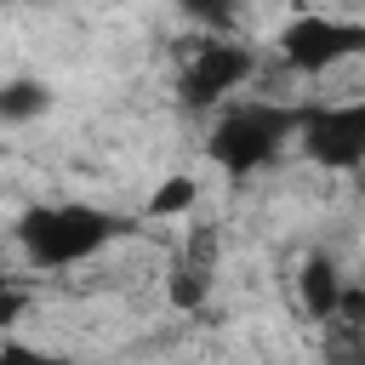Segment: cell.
Masks as SVG:
<instances>
[{"label":"cell","mask_w":365,"mask_h":365,"mask_svg":"<svg viewBox=\"0 0 365 365\" xmlns=\"http://www.w3.org/2000/svg\"><path fill=\"white\" fill-rule=\"evenodd\" d=\"M302 114L308 108H285V103H222L205 148L228 177H251L279 154L291 131H302Z\"/></svg>","instance_id":"1"},{"label":"cell","mask_w":365,"mask_h":365,"mask_svg":"<svg viewBox=\"0 0 365 365\" xmlns=\"http://www.w3.org/2000/svg\"><path fill=\"white\" fill-rule=\"evenodd\" d=\"M114 234H120V222L97 205H40L17 222V240H23L29 262H40V268H74L91 251H103Z\"/></svg>","instance_id":"2"},{"label":"cell","mask_w":365,"mask_h":365,"mask_svg":"<svg viewBox=\"0 0 365 365\" xmlns=\"http://www.w3.org/2000/svg\"><path fill=\"white\" fill-rule=\"evenodd\" d=\"M359 51H365V23H348V17L308 11L279 29V57L291 74H331L336 63H348Z\"/></svg>","instance_id":"3"},{"label":"cell","mask_w":365,"mask_h":365,"mask_svg":"<svg viewBox=\"0 0 365 365\" xmlns=\"http://www.w3.org/2000/svg\"><path fill=\"white\" fill-rule=\"evenodd\" d=\"M257 74V51L228 40V34H211V40H194L188 57H182V91L194 108H217L228 103L245 80Z\"/></svg>","instance_id":"4"},{"label":"cell","mask_w":365,"mask_h":365,"mask_svg":"<svg viewBox=\"0 0 365 365\" xmlns=\"http://www.w3.org/2000/svg\"><path fill=\"white\" fill-rule=\"evenodd\" d=\"M302 154L319 171H354V165H365V97L308 108L302 114Z\"/></svg>","instance_id":"5"},{"label":"cell","mask_w":365,"mask_h":365,"mask_svg":"<svg viewBox=\"0 0 365 365\" xmlns=\"http://www.w3.org/2000/svg\"><path fill=\"white\" fill-rule=\"evenodd\" d=\"M342 302H348V291H342L336 268H331L325 257H308V262H302V308H308L314 319H336Z\"/></svg>","instance_id":"6"},{"label":"cell","mask_w":365,"mask_h":365,"mask_svg":"<svg viewBox=\"0 0 365 365\" xmlns=\"http://www.w3.org/2000/svg\"><path fill=\"white\" fill-rule=\"evenodd\" d=\"M165 291H171L177 308H200L205 291H211V262H205V251H200V257H177V268L165 274Z\"/></svg>","instance_id":"7"},{"label":"cell","mask_w":365,"mask_h":365,"mask_svg":"<svg viewBox=\"0 0 365 365\" xmlns=\"http://www.w3.org/2000/svg\"><path fill=\"white\" fill-rule=\"evenodd\" d=\"M194 200H200V182L177 171L148 194V217H182V211H194Z\"/></svg>","instance_id":"8"},{"label":"cell","mask_w":365,"mask_h":365,"mask_svg":"<svg viewBox=\"0 0 365 365\" xmlns=\"http://www.w3.org/2000/svg\"><path fill=\"white\" fill-rule=\"evenodd\" d=\"M182 6V17H194L200 29H211V34H228L234 23H240V6L234 0H177Z\"/></svg>","instance_id":"9"},{"label":"cell","mask_w":365,"mask_h":365,"mask_svg":"<svg viewBox=\"0 0 365 365\" xmlns=\"http://www.w3.org/2000/svg\"><path fill=\"white\" fill-rule=\"evenodd\" d=\"M46 108V86H29V80H17L6 97H0V114L17 125V120H29V114H40Z\"/></svg>","instance_id":"10"},{"label":"cell","mask_w":365,"mask_h":365,"mask_svg":"<svg viewBox=\"0 0 365 365\" xmlns=\"http://www.w3.org/2000/svg\"><path fill=\"white\" fill-rule=\"evenodd\" d=\"M6 365H57V359H34L23 342H11V348H6Z\"/></svg>","instance_id":"11"}]
</instances>
